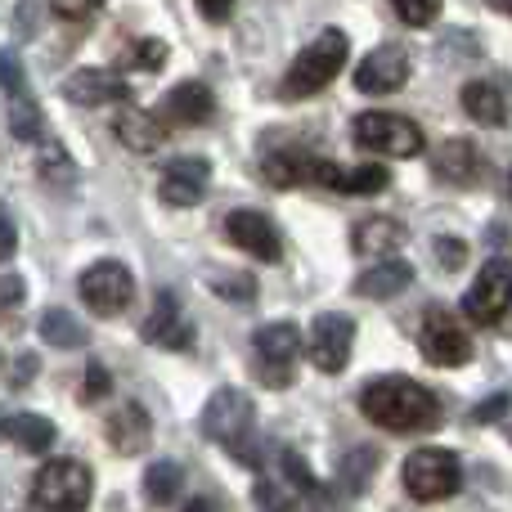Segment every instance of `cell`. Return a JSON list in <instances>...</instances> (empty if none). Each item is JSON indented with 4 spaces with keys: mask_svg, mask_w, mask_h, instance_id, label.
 <instances>
[{
    "mask_svg": "<svg viewBox=\"0 0 512 512\" xmlns=\"http://www.w3.org/2000/svg\"><path fill=\"white\" fill-rule=\"evenodd\" d=\"M360 414L369 418V423L387 427V432L409 436V432H436L445 409H441V400H436V391H427L423 382L391 373V378H373L369 387L360 391Z\"/></svg>",
    "mask_w": 512,
    "mask_h": 512,
    "instance_id": "6da1fadb",
    "label": "cell"
},
{
    "mask_svg": "<svg viewBox=\"0 0 512 512\" xmlns=\"http://www.w3.org/2000/svg\"><path fill=\"white\" fill-rule=\"evenodd\" d=\"M207 441H216L234 463L243 468H261V441H256V405L243 387H221L203 405L198 418Z\"/></svg>",
    "mask_w": 512,
    "mask_h": 512,
    "instance_id": "7a4b0ae2",
    "label": "cell"
},
{
    "mask_svg": "<svg viewBox=\"0 0 512 512\" xmlns=\"http://www.w3.org/2000/svg\"><path fill=\"white\" fill-rule=\"evenodd\" d=\"M346 50H351L346 32H337V27L319 32L315 41L292 59V68L283 72V99H310L324 86H333V77L346 68Z\"/></svg>",
    "mask_w": 512,
    "mask_h": 512,
    "instance_id": "3957f363",
    "label": "cell"
},
{
    "mask_svg": "<svg viewBox=\"0 0 512 512\" xmlns=\"http://www.w3.org/2000/svg\"><path fill=\"white\" fill-rule=\"evenodd\" d=\"M95 495V472L81 459H50L32 481V499L45 512H86Z\"/></svg>",
    "mask_w": 512,
    "mask_h": 512,
    "instance_id": "277c9868",
    "label": "cell"
},
{
    "mask_svg": "<svg viewBox=\"0 0 512 512\" xmlns=\"http://www.w3.org/2000/svg\"><path fill=\"white\" fill-rule=\"evenodd\" d=\"M400 481H405L409 499H418V504H441V499L459 495L463 463H459L454 450H436V445H427V450H414L405 459Z\"/></svg>",
    "mask_w": 512,
    "mask_h": 512,
    "instance_id": "5b68a950",
    "label": "cell"
},
{
    "mask_svg": "<svg viewBox=\"0 0 512 512\" xmlns=\"http://www.w3.org/2000/svg\"><path fill=\"white\" fill-rule=\"evenodd\" d=\"M252 351H256V378L270 382V387H292V373H297V360L306 351V337H301L297 324L279 319V324L256 328Z\"/></svg>",
    "mask_w": 512,
    "mask_h": 512,
    "instance_id": "8992f818",
    "label": "cell"
},
{
    "mask_svg": "<svg viewBox=\"0 0 512 512\" xmlns=\"http://www.w3.org/2000/svg\"><path fill=\"white\" fill-rule=\"evenodd\" d=\"M351 135L364 153H382V158H418L427 144L418 122L400 113H360L351 122Z\"/></svg>",
    "mask_w": 512,
    "mask_h": 512,
    "instance_id": "52a82bcc",
    "label": "cell"
},
{
    "mask_svg": "<svg viewBox=\"0 0 512 512\" xmlns=\"http://www.w3.org/2000/svg\"><path fill=\"white\" fill-rule=\"evenodd\" d=\"M463 315L472 319V324L490 328L499 324V319L512 310V261L504 256H490L486 265H481V274L472 279V288L463 292Z\"/></svg>",
    "mask_w": 512,
    "mask_h": 512,
    "instance_id": "ba28073f",
    "label": "cell"
},
{
    "mask_svg": "<svg viewBox=\"0 0 512 512\" xmlns=\"http://www.w3.org/2000/svg\"><path fill=\"white\" fill-rule=\"evenodd\" d=\"M77 292H81V301H86L99 319H117L126 306H131L135 279H131V270H126L122 261H95V265H86V270H81Z\"/></svg>",
    "mask_w": 512,
    "mask_h": 512,
    "instance_id": "9c48e42d",
    "label": "cell"
},
{
    "mask_svg": "<svg viewBox=\"0 0 512 512\" xmlns=\"http://www.w3.org/2000/svg\"><path fill=\"white\" fill-rule=\"evenodd\" d=\"M418 346H423V355L436 364V369H459V364L472 360V337L463 333L459 319H454L450 310H441V306H432L423 315Z\"/></svg>",
    "mask_w": 512,
    "mask_h": 512,
    "instance_id": "30bf717a",
    "label": "cell"
},
{
    "mask_svg": "<svg viewBox=\"0 0 512 512\" xmlns=\"http://www.w3.org/2000/svg\"><path fill=\"white\" fill-rule=\"evenodd\" d=\"M351 346H355V319L351 315H319L310 324L306 337V355L319 373H342L346 360H351Z\"/></svg>",
    "mask_w": 512,
    "mask_h": 512,
    "instance_id": "8fae6325",
    "label": "cell"
},
{
    "mask_svg": "<svg viewBox=\"0 0 512 512\" xmlns=\"http://www.w3.org/2000/svg\"><path fill=\"white\" fill-rule=\"evenodd\" d=\"M337 171L342 167H333L328 158H315V153H306V149H279V153H270V158H261V176L270 180L274 189H292V185L333 189Z\"/></svg>",
    "mask_w": 512,
    "mask_h": 512,
    "instance_id": "7c38bea8",
    "label": "cell"
},
{
    "mask_svg": "<svg viewBox=\"0 0 512 512\" xmlns=\"http://www.w3.org/2000/svg\"><path fill=\"white\" fill-rule=\"evenodd\" d=\"M140 333L149 346H167V351H189V346H194V324H189V315L180 310L176 292H158V297H153V310Z\"/></svg>",
    "mask_w": 512,
    "mask_h": 512,
    "instance_id": "4fadbf2b",
    "label": "cell"
},
{
    "mask_svg": "<svg viewBox=\"0 0 512 512\" xmlns=\"http://www.w3.org/2000/svg\"><path fill=\"white\" fill-rule=\"evenodd\" d=\"M405 81H409V50L396 41L378 45V50L355 68V90H364V95H391V90H400Z\"/></svg>",
    "mask_w": 512,
    "mask_h": 512,
    "instance_id": "5bb4252c",
    "label": "cell"
},
{
    "mask_svg": "<svg viewBox=\"0 0 512 512\" xmlns=\"http://www.w3.org/2000/svg\"><path fill=\"white\" fill-rule=\"evenodd\" d=\"M225 234H230L234 248H243L256 261H279L283 256V243H279V230L265 212H252V207H239V212L225 216Z\"/></svg>",
    "mask_w": 512,
    "mask_h": 512,
    "instance_id": "9a60e30c",
    "label": "cell"
},
{
    "mask_svg": "<svg viewBox=\"0 0 512 512\" xmlns=\"http://www.w3.org/2000/svg\"><path fill=\"white\" fill-rule=\"evenodd\" d=\"M207 185H212V162L207 158H176V162H167V171H162L158 194L167 207H194V203H203Z\"/></svg>",
    "mask_w": 512,
    "mask_h": 512,
    "instance_id": "2e32d148",
    "label": "cell"
},
{
    "mask_svg": "<svg viewBox=\"0 0 512 512\" xmlns=\"http://www.w3.org/2000/svg\"><path fill=\"white\" fill-rule=\"evenodd\" d=\"M63 99L81 108H104V104H117V99H131V86L108 68H77L63 81Z\"/></svg>",
    "mask_w": 512,
    "mask_h": 512,
    "instance_id": "e0dca14e",
    "label": "cell"
},
{
    "mask_svg": "<svg viewBox=\"0 0 512 512\" xmlns=\"http://www.w3.org/2000/svg\"><path fill=\"white\" fill-rule=\"evenodd\" d=\"M212 113H216L212 86H203V81H194V77L180 81V86H171L158 104L162 122H176V126H203Z\"/></svg>",
    "mask_w": 512,
    "mask_h": 512,
    "instance_id": "ac0fdd59",
    "label": "cell"
},
{
    "mask_svg": "<svg viewBox=\"0 0 512 512\" xmlns=\"http://www.w3.org/2000/svg\"><path fill=\"white\" fill-rule=\"evenodd\" d=\"M104 436H108V445H113L117 454H126V459L144 454V450H149V441H153V418H149V409L135 405V400L117 405L113 414H108V423H104Z\"/></svg>",
    "mask_w": 512,
    "mask_h": 512,
    "instance_id": "d6986e66",
    "label": "cell"
},
{
    "mask_svg": "<svg viewBox=\"0 0 512 512\" xmlns=\"http://www.w3.org/2000/svg\"><path fill=\"white\" fill-rule=\"evenodd\" d=\"M432 171L436 180H445V185H477L481 171H486V162H481L477 144L472 140H445L441 149L432 153Z\"/></svg>",
    "mask_w": 512,
    "mask_h": 512,
    "instance_id": "ffe728a7",
    "label": "cell"
},
{
    "mask_svg": "<svg viewBox=\"0 0 512 512\" xmlns=\"http://www.w3.org/2000/svg\"><path fill=\"white\" fill-rule=\"evenodd\" d=\"M113 135L131 153H158L167 144V122L158 113H144V108H122L113 117Z\"/></svg>",
    "mask_w": 512,
    "mask_h": 512,
    "instance_id": "44dd1931",
    "label": "cell"
},
{
    "mask_svg": "<svg viewBox=\"0 0 512 512\" xmlns=\"http://www.w3.org/2000/svg\"><path fill=\"white\" fill-rule=\"evenodd\" d=\"M414 283V265L409 261H382V265H369V270L355 279V297L364 301H391Z\"/></svg>",
    "mask_w": 512,
    "mask_h": 512,
    "instance_id": "7402d4cb",
    "label": "cell"
},
{
    "mask_svg": "<svg viewBox=\"0 0 512 512\" xmlns=\"http://www.w3.org/2000/svg\"><path fill=\"white\" fill-rule=\"evenodd\" d=\"M400 243H405V225H400L396 216H364L351 234V248L360 256H378V261L396 252Z\"/></svg>",
    "mask_w": 512,
    "mask_h": 512,
    "instance_id": "603a6c76",
    "label": "cell"
},
{
    "mask_svg": "<svg viewBox=\"0 0 512 512\" xmlns=\"http://www.w3.org/2000/svg\"><path fill=\"white\" fill-rule=\"evenodd\" d=\"M463 113L481 126H508L512 104H508L504 86H495V81H468L463 86Z\"/></svg>",
    "mask_w": 512,
    "mask_h": 512,
    "instance_id": "cb8c5ba5",
    "label": "cell"
},
{
    "mask_svg": "<svg viewBox=\"0 0 512 512\" xmlns=\"http://www.w3.org/2000/svg\"><path fill=\"white\" fill-rule=\"evenodd\" d=\"M0 432L14 445H23L27 454H50V445H54V423L41 414H14V418H5Z\"/></svg>",
    "mask_w": 512,
    "mask_h": 512,
    "instance_id": "d4e9b609",
    "label": "cell"
},
{
    "mask_svg": "<svg viewBox=\"0 0 512 512\" xmlns=\"http://www.w3.org/2000/svg\"><path fill=\"white\" fill-rule=\"evenodd\" d=\"M41 342L59 346V351H77V346H86V324L77 315H68V310L50 306L41 315Z\"/></svg>",
    "mask_w": 512,
    "mask_h": 512,
    "instance_id": "484cf974",
    "label": "cell"
},
{
    "mask_svg": "<svg viewBox=\"0 0 512 512\" xmlns=\"http://www.w3.org/2000/svg\"><path fill=\"white\" fill-rule=\"evenodd\" d=\"M9 131H14V140H27V144L45 140V117L27 90L23 95H9Z\"/></svg>",
    "mask_w": 512,
    "mask_h": 512,
    "instance_id": "4316f807",
    "label": "cell"
},
{
    "mask_svg": "<svg viewBox=\"0 0 512 512\" xmlns=\"http://www.w3.org/2000/svg\"><path fill=\"white\" fill-rule=\"evenodd\" d=\"M391 185V171L369 162V167H351V171H337L333 189L337 194H351V198H369V194H382Z\"/></svg>",
    "mask_w": 512,
    "mask_h": 512,
    "instance_id": "83f0119b",
    "label": "cell"
},
{
    "mask_svg": "<svg viewBox=\"0 0 512 512\" xmlns=\"http://www.w3.org/2000/svg\"><path fill=\"white\" fill-rule=\"evenodd\" d=\"M373 468H378V454H373L369 445H360V450L346 454L342 468H337V486H342V495H364V486H369Z\"/></svg>",
    "mask_w": 512,
    "mask_h": 512,
    "instance_id": "f1b7e54d",
    "label": "cell"
},
{
    "mask_svg": "<svg viewBox=\"0 0 512 512\" xmlns=\"http://www.w3.org/2000/svg\"><path fill=\"white\" fill-rule=\"evenodd\" d=\"M180 481H185V472H180V463H171V459H162V463H153L149 472H144V499L149 504H171V499L180 495Z\"/></svg>",
    "mask_w": 512,
    "mask_h": 512,
    "instance_id": "f546056e",
    "label": "cell"
},
{
    "mask_svg": "<svg viewBox=\"0 0 512 512\" xmlns=\"http://www.w3.org/2000/svg\"><path fill=\"white\" fill-rule=\"evenodd\" d=\"M36 171H41L45 185H77V167H72V158L59 149L54 140H41V153H36Z\"/></svg>",
    "mask_w": 512,
    "mask_h": 512,
    "instance_id": "4dcf8cb0",
    "label": "cell"
},
{
    "mask_svg": "<svg viewBox=\"0 0 512 512\" xmlns=\"http://www.w3.org/2000/svg\"><path fill=\"white\" fill-rule=\"evenodd\" d=\"M167 41H158V36H144V41H135L131 50L122 54V68L131 72H158L162 63H167Z\"/></svg>",
    "mask_w": 512,
    "mask_h": 512,
    "instance_id": "1f68e13d",
    "label": "cell"
},
{
    "mask_svg": "<svg viewBox=\"0 0 512 512\" xmlns=\"http://www.w3.org/2000/svg\"><path fill=\"white\" fill-rule=\"evenodd\" d=\"M445 0H391V9L400 14L405 27H432L436 14H441Z\"/></svg>",
    "mask_w": 512,
    "mask_h": 512,
    "instance_id": "d6a6232c",
    "label": "cell"
},
{
    "mask_svg": "<svg viewBox=\"0 0 512 512\" xmlns=\"http://www.w3.org/2000/svg\"><path fill=\"white\" fill-rule=\"evenodd\" d=\"M212 292H221L225 301H252L256 279L252 274H212Z\"/></svg>",
    "mask_w": 512,
    "mask_h": 512,
    "instance_id": "836d02e7",
    "label": "cell"
},
{
    "mask_svg": "<svg viewBox=\"0 0 512 512\" xmlns=\"http://www.w3.org/2000/svg\"><path fill=\"white\" fill-rule=\"evenodd\" d=\"M108 391H113V378H108V369L90 360L86 364V378H81V405H95V400H104Z\"/></svg>",
    "mask_w": 512,
    "mask_h": 512,
    "instance_id": "e575fe53",
    "label": "cell"
},
{
    "mask_svg": "<svg viewBox=\"0 0 512 512\" xmlns=\"http://www.w3.org/2000/svg\"><path fill=\"white\" fill-rule=\"evenodd\" d=\"M283 472H288V477H292V486H297L301 495H310V499L319 495V481H315V472H310L306 463H301V454H297V450H283Z\"/></svg>",
    "mask_w": 512,
    "mask_h": 512,
    "instance_id": "d590c367",
    "label": "cell"
},
{
    "mask_svg": "<svg viewBox=\"0 0 512 512\" xmlns=\"http://www.w3.org/2000/svg\"><path fill=\"white\" fill-rule=\"evenodd\" d=\"M436 261H441V270H463L468 265V243L463 239H450V234H441V239L432 243Z\"/></svg>",
    "mask_w": 512,
    "mask_h": 512,
    "instance_id": "8d00e7d4",
    "label": "cell"
},
{
    "mask_svg": "<svg viewBox=\"0 0 512 512\" xmlns=\"http://www.w3.org/2000/svg\"><path fill=\"white\" fill-rule=\"evenodd\" d=\"M508 409H512V396H508V391H495V396H486L477 409H472V423H477V427H490V423H499Z\"/></svg>",
    "mask_w": 512,
    "mask_h": 512,
    "instance_id": "74e56055",
    "label": "cell"
},
{
    "mask_svg": "<svg viewBox=\"0 0 512 512\" xmlns=\"http://www.w3.org/2000/svg\"><path fill=\"white\" fill-rule=\"evenodd\" d=\"M108 0H50V9L59 18H68V23H86L90 14H99Z\"/></svg>",
    "mask_w": 512,
    "mask_h": 512,
    "instance_id": "f35d334b",
    "label": "cell"
},
{
    "mask_svg": "<svg viewBox=\"0 0 512 512\" xmlns=\"http://www.w3.org/2000/svg\"><path fill=\"white\" fill-rule=\"evenodd\" d=\"M23 297H27L23 279H18V274H0V319L14 315V310L23 306Z\"/></svg>",
    "mask_w": 512,
    "mask_h": 512,
    "instance_id": "ab89813d",
    "label": "cell"
},
{
    "mask_svg": "<svg viewBox=\"0 0 512 512\" xmlns=\"http://www.w3.org/2000/svg\"><path fill=\"white\" fill-rule=\"evenodd\" d=\"M0 86L9 90V95H23V68H18V59L14 54H0Z\"/></svg>",
    "mask_w": 512,
    "mask_h": 512,
    "instance_id": "60d3db41",
    "label": "cell"
},
{
    "mask_svg": "<svg viewBox=\"0 0 512 512\" xmlns=\"http://www.w3.org/2000/svg\"><path fill=\"white\" fill-rule=\"evenodd\" d=\"M14 252H18V230H14V216H9V207L0 203V261H9Z\"/></svg>",
    "mask_w": 512,
    "mask_h": 512,
    "instance_id": "b9f144b4",
    "label": "cell"
},
{
    "mask_svg": "<svg viewBox=\"0 0 512 512\" xmlns=\"http://www.w3.org/2000/svg\"><path fill=\"white\" fill-rule=\"evenodd\" d=\"M198 14L207 18V23H225V18L234 14V0H194Z\"/></svg>",
    "mask_w": 512,
    "mask_h": 512,
    "instance_id": "7bdbcfd3",
    "label": "cell"
},
{
    "mask_svg": "<svg viewBox=\"0 0 512 512\" xmlns=\"http://www.w3.org/2000/svg\"><path fill=\"white\" fill-rule=\"evenodd\" d=\"M274 512H319V508H315V499L310 495H301V499H279Z\"/></svg>",
    "mask_w": 512,
    "mask_h": 512,
    "instance_id": "ee69618b",
    "label": "cell"
},
{
    "mask_svg": "<svg viewBox=\"0 0 512 512\" xmlns=\"http://www.w3.org/2000/svg\"><path fill=\"white\" fill-rule=\"evenodd\" d=\"M36 373V360H18V369H14V382H27Z\"/></svg>",
    "mask_w": 512,
    "mask_h": 512,
    "instance_id": "f6af8a7d",
    "label": "cell"
},
{
    "mask_svg": "<svg viewBox=\"0 0 512 512\" xmlns=\"http://www.w3.org/2000/svg\"><path fill=\"white\" fill-rule=\"evenodd\" d=\"M486 5H490V9H499V14H508V18H512V0H486Z\"/></svg>",
    "mask_w": 512,
    "mask_h": 512,
    "instance_id": "bcb514c9",
    "label": "cell"
},
{
    "mask_svg": "<svg viewBox=\"0 0 512 512\" xmlns=\"http://www.w3.org/2000/svg\"><path fill=\"white\" fill-rule=\"evenodd\" d=\"M185 512H212V504H203V499H194V504H189Z\"/></svg>",
    "mask_w": 512,
    "mask_h": 512,
    "instance_id": "7dc6e473",
    "label": "cell"
},
{
    "mask_svg": "<svg viewBox=\"0 0 512 512\" xmlns=\"http://www.w3.org/2000/svg\"><path fill=\"white\" fill-rule=\"evenodd\" d=\"M508 198H512V171H508Z\"/></svg>",
    "mask_w": 512,
    "mask_h": 512,
    "instance_id": "c3c4849f",
    "label": "cell"
}]
</instances>
